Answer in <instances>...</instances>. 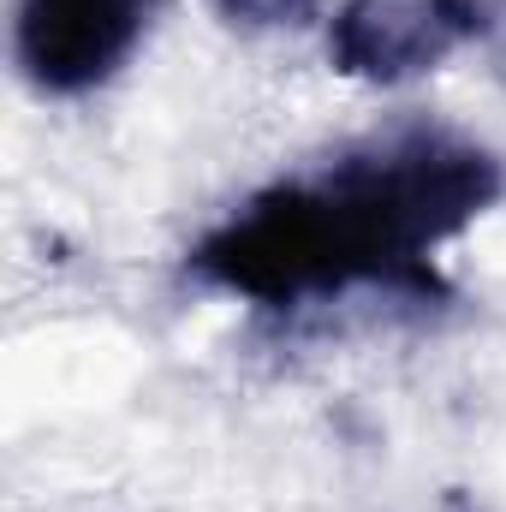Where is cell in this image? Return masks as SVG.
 I'll return each mask as SVG.
<instances>
[{"instance_id": "obj_1", "label": "cell", "mask_w": 506, "mask_h": 512, "mask_svg": "<svg viewBox=\"0 0 506 512\" xmlns=\"http://www.w3.org/2000/svg\"><path fill=\"white\" fill-rule=\"evenodd\" d=\"M501 191V155L417 120L256 191L185 256V268L268 316L328 310L358 292L441 310L453 286L435 251L495 209Z\"/></svg>"}, {"instance_id": "obj_5", "label": "cell", "mask_w": 506, "mask_h": 512, "mask_svg": "<svg viewBox=\"0 0 506 512\" xmlns=\"http://www.w3.org/2000/svg\"><path fill=\"white\" fill-rule=\"evenodd\" d=\"M489 60H495V72H501V84H506V0L495 6V18H489Z\"/></svg>"}, {"instance_id": "obj_2", "label": "cell", "mask_w": 506, "mask_h": 512, "mask_svg": "<svg viewBox=\"0 0 506 512\" xmlns=\"http://www.w3.org/2000/svg\"><path fill=\"white\" fill-rule=\"evenodd\" d=\"M489 18L495 0H346L328 24V60L364 84H405L489 36Z\"/></svg>"}, {"instance_id": "obj_4", "label": "cell", "mask_w": 506, "mask_h": 512, "mask_svg": "<svg viewBox=\"0 0 506 512\" xmlns=\"http://www.w3.org/2000/svg\"><path fill=\"white\" fill-rule=\"evenodd\" d=\"M239 30H298L322 12V0H209Z\"/></svg>"}, {"instance_id": "obj_3", "label": "cell", "mask_w": 506, "mask_h": 512, "mask_svg": "<svg viewBox=\"0 0 506 512\" xmlns=\"http://www.w3.org/2000/svg\"><path fill=\"white\" fill-rule=\"evenodd\" d=\"M155 0H18V66L48 96H84L131 60Z\"/></svg>"}]
</instances>
